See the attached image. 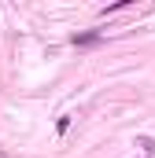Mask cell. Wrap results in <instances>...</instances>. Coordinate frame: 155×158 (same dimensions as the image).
Segmentation results:
<instances>
[{
	"label": "cell",
	"mask_w": 155,
	"mask_h": 158,
	"mask_svg": "<svg viewBox=\"0 0 155 158\" xmlns=\"http://www.w3.org/2000/svg\"><path fill=\"white\" fill-rule=\"evenodd\" d=\"M96 40H100V33L92 30V33H81V37H74V44H96Z\"/></svg>",
	"instance_id": "6da1fadb"
}]
</instances>
